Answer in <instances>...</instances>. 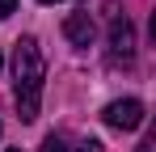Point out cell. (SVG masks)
Listing matches in <instances>:
<instances>
[{"instance_id":"1","label":"cell","mask_w":156,"mask_h":152,"mask_svg":"<svg viewBox=\"0 0 156 152\" xmlns=\"http://www.w3.org/2000/svg\"><path fill=\"white\" fill-rule=\"evenodd\" d=\"M42 80H47V59L38 38H21L13 51V101H17V114L21 123L38 118V106H42Z\"/></svg>"},{"instance_id":"2","label":"cell","mask_w":156,"mask_h":152,"mask_svg":"<svg viewBox=\"0 0 156 152\" xmlns=\"http://www.w3.org/2000/svg\"><path fill=\"white\" fill-rule=\"evenodd\" d=\"M101 118L114 131H135V127H144V101L139 97H118L101 110Z\"/></svg>"},{"instance_id":"3","label":"cell","mask_w":156,"mask_h":152,"mask_svg":"<svg viewBox=\"0 0 156 152\" xmlns=\"http://www.w3.org/2000/svg\"><path fill=\"white\" fill-rule=\"evenodd\" d=\"M110 55H114V63H118V59H122V63L135 59V25H131L127 17H114V21H110Z\"/></svg>"},{"instance_id":"4","label":"cell","mask_w":156,"mask_h":152,"mask_svg":"<svg viewBox=\"0 0 156 152\" xmlns=\"http://www.w3.org/2000/svg\"><path fill=\"white\" fill-rule=\"evenodd\" d=\"M93 34H97V25L89 13H72L68 21H63V38L72 42V47H93Z\"/></svg>"},{"instance_id":"5","label":"cell","mask_w":156,"mask_h":152,"mask_svg":"<svg viewBox=\"0 0 156 152\" xmlns=\"http://www.w3.org/2000/svg\"><path fill=\"white\" fill-rule=\"evenodd\" d=\"M42 152H68L63 135H47V139H42Z\"/></svg>"},{"instance_id":"6","label":"cell","mask_w":156,"mask_h":152,"mask_svg":"<svg viewBox=\"0 0 156 152\" xmlns=\"http://www.w3.org/2000/svg\"><path fill=\"white\" fill-rule=\"evenodd\" d=\"M76 152H105V144H101V139H93V135H84V139L76 144Z\"/></svg>"},{"instance_id":"7","label":"cell","mask_w":156,"mask_h":152,"mask_svg":"<svg viewBox=\"0 0 156 152\" xmlns=\"http://www.w3.org/2000/svg\"><path fill=\"white\" fill-rule=\"evenodd\" d=\"M13 9H17V0H0V21H4V17H13Z\"/></svg>"},{"instance_id":"8","label":"cell","mask_w":156,"mask_h":152,"mask_svg":"<svg viewBox=\"0 0 156 152\" xmlns=\"http://www.w3.org/2000/svg\"><path fill=\"white\" fill-rule=\"evenodd\" d=\"M139 152H156V135H144L139 139Z\"/></svg>"},{"instance_id":"9","label":"cell","mask_w":156,"mask_h":152,"mask_svg":"<svg viewBox=\"0 0 156 152\" xmlns=\"http://www.w3.org/2000/svg\"><path fill=\"white\" fill-rule=\"evenodd\" d=\"M42 4H59V0H42Z\"/></svg>"},{"instance_id":"10","label":"cell","mask_w":156,"mask_h":152,"mask_svg":"<svg viewBox=\"0 0 156 152\" xmlns=\"http://www.w3.org/2000/svg\"><path fill=\"white\" fill-rule=\"evenodd\" d=\"M0 68H4V55H0Z\"/></svg>"},{"instance_id":"11","label":"cell","mask_w":156,"mask_h":152,"mask_svg":"<svg viewBox=\"0 0 156 152\" xmlns=\"http://www.w3.org/2000/svg\"><path fill=\"white\" fill-rule=\"evenodd\" d=\"M9 152H21V148H9Z\"/></svg>"}]
</instances>
